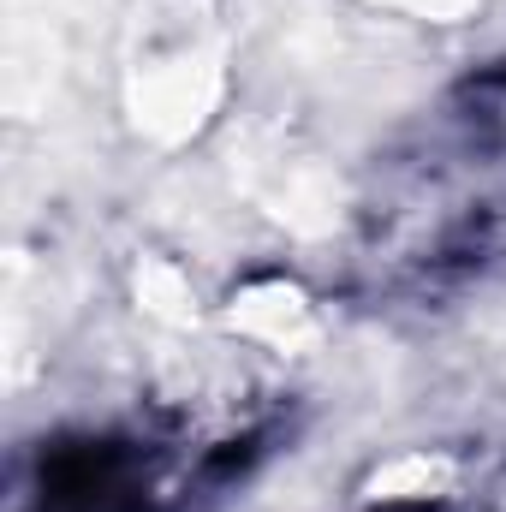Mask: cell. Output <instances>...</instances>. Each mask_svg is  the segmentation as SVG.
<instances>
[{"mask_svg":"<svg viewBox=\"0 0 506 512\" xmlns=\"http://www.w3.org/2000/svg\"><path fill=\"white\" fill-rule=\"evenodd\" d=\"M221 102V42L191 0H173L143 24V48L131 60V114L161 143H179Z\"/></svg>","mask_w":506,"mask_h":512,"instance_id":"1","label":"cell"},{"mask_svg":"<svg viewBox=\"0 0 506 512\" xmlns=\"http://www.w3.org/2000/svg\"><path fill=\"white\" fill-rule=\"evenodd\" d=\"M233 322H239L245 334H256V340H268V346H286V340H298V334H304L310 304H304V292H298V286L268 280V286H251L245 298H233Z\"/></svg>","mask_w":506,"mask_h":512,"instance_id":"2","label":"cell"},{"mask_svg":"<svg viewBox=\"0 0 506 512\" xmlns=\"http://www.w3.org/2000/svg\"><path fill=\"white\" fill-rule=\"evenodd\" d=\"M453 477V465L447 459H429V453H405V459H393L387 471H376V489L381 501H417V495H435L441 483Z\"/></svg>","mask_w":506,"mask_h":512,"instance_id":"3","label":"cell"},{"mask_svg":"<svg viewBox=\"0 0 506 512\" xmlns=\"http://www.w3.org/2000/svg\"><path fill=\"white\" fill-rule=\"evenodd\" d=\"M399 6H417V12H435V18H447V12H459L465 0H399Z\"/></svg>","mask_w":506,"mask_h":512,"instance_id":"4","label":"cell"}]
</instances>
